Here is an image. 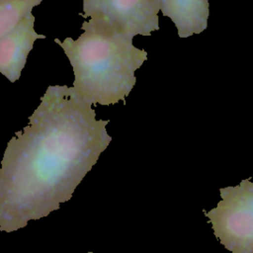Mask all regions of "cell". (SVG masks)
Returning <instances> with one entry per match:
<instances>
[{"label": "cell", "mask_w": 253, "mask_h": 253, "mask_svg": "<svg viewBox=\"0 0 253 253\" xmlns=\"http://www.w3.org/2000/svg\"><path fill=\"white\" fill-rule=\"evenodd\" d=\"M109 122L97 120L92 105L72 87H47L1 161V231L19 230L71 199L112 140Z\"/></svg>", "instance_id": "cell-1"}, {"label": "cell", "mask_w": 253, "mask_h": 253, "mask_svg": "<svg viewBox=\"0 0 253 253\" xmlns=\"http://www.w3.org/2000/svg\"><path fill=\"white\" fill-rule=\"evenodd\" d=\"M81 29L84 32L76 40L54 39L72 66V88L91 105L126 103L136 82L134 72L147 52L132 44L133 38L90 20Z\"/></svg>", "instance_id": "cell-2"}, {"label": "cell", "mask_w": 253, "mask_h": 253, "mask_svg": "<svg viewBox=\"0 0 253 253\" xmlns=\"http://www.w3.org/2000/svg\"><path fill=\"white\" fill-rule=\"evenodd\" d=\"M221 200L206 211L216 238L231 253H253V182L219 189Z\"/></svg>", "instance_id": "cell-3"}, {"label": "cell", "mask_w": 253, "mask_h": 253, "mask_svg": "<svg viewBox=\"0 0 253 253\" xmlns=\"http://www.w3.org/2000/svg\"><path fill=\"white\" fill-rule=\"evenodd\" d=\"M85 19L131 38L159 29L160 0H82Z\"/></svg>", "instance_id": "cell-4"}, {"label": "cell", "mask_w": 253, "mask_h": 253, "mask_svg": "<svg viewBox=\"0 0 253 253\" xmlns=\"http://www.w3.org/2000/svg\"><path fill=\"white\" fill-rule=\"evenodd\" d=\"M34 25L35 16L31 12L0 40V73L12 83L21 77L35 42L45 39L35 31Z\"/></svg>", "instance_id": "cell-5"}, {"label": "cell", "mask_w": 253, "mask_h": 253, "mask_svg": "<svg viewBox=\"0 0 253 253\" xmlns=\"http://www.w3.org/2000/svg\"><path fill=\"white\" fill-rule=\"evenodd\" d=\"M160 11L175 24L180 38L201 34L208 27V0H160Z\"/></svg>", "instance_id": "cell-6"}, {"label": "cell", "mask_w": 253, "mask_h": 253, "mask_svg": "<svg viewBox=\"0 0 253 253\" xmlns=\"http://www.w3.org/2000/svg\"><path fill=\"white\" fill-rule=\"evenodd\" d=\"M42 0H0V40L15 29Z\"/></svg>", "instance_id": "cell-7"}, {"label": "cell", "mask_w": 253, "mask_h": 253, "mask_svg": "<svg viewBox=\"0 0 253 253\" xmlns=\"http://www.w3.org/2000/svg\"><path fill=\"white\" fill-rule=\"evenodd\" d=\"M87 253H94V252H87Z\"/></svg>", "instance_id": "cell-8"}]
</instances>
